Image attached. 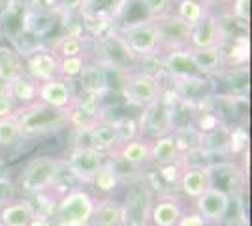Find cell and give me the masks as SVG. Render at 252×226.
<instances>
[{"label": "cell", "instance_id": "obj_1", "mask_svg": "<svg viewBox=\"0 0 252 226\" xmlns=\"http://www.w3.org/2000/svg\"><path fill=\"white\" fill-rule=\"evenodd\" d=\"M61 170H63V159L49 155L32 157L19 168L13 179L17 194L31 200L42 194H53Z\"/></svg>", "mask_w": 252, "mask_h": 226}, {"label": "cell", "instance_id": "obj_2", "mask_svg": "<svg viewBox=\"0 0 252 226\" xmlns=\"http://www.w3.org/2000/svg\"><path fill=\"white\" fill-rule=\"evenodd\" d=\"M94 205V194L85 187H74L57 198L47 219L49 226H89Z\"/></svg>", "mask_w": 252, "mask_h": 226}, {"label": "cell", "instance_id": "obj_3", "mask_svg": "<svg viewBox=\"0 0 252 226\" xmlns=\"http://www.w3.org/2000/svg\"><path fill=\"white\" fill-rule=\"evenodd\" d=\"M15 115L21 125L25 140L45 138V136H53L68 129V111L47 108L42 102H34L31 106L17 108Z\"/></svg>", "mask_w": 252, "mask_h": 226}, {"label": "cell", "instance_id": "obj_4", "mask_svg": "<svg viewBox=\"0 0 252 226\" xmlns=\"http://www.w3.org/2000/svg\"><path fill=\"white\" fill-rule=\"evenodd\" d=\"M117 32L123 36V40L130 47V51L137 57L139 63H145L149 59H158L162 55L157 23L151 17L125 23L117 27Z\"/></svg>", "mask_w": 252, "mask_h": 226}, {"label": "cell", "instance_id": "obj_5", "mask_svg": "<svg viewBox=\"0 0 252 226\" xmlns=\"http://www.w3.org/2000/svg\"><path fill=\"white\" fill-rule=\"evenodd\" d=\"M96 42V61L98 65H102L109 72L113 70L117 74H128L134 68L141 66V63L137 61V57L130 47L126 45V42L123 40V36L117 32V29L113 27L109 32H105L102 38L94 40Z\"/></svg>", "mask_w": 252, "mask_h": 226}, {"label": "cell", "instance_id": "obj_6", "mask_svg": "<svg viewBox=\"0 0 252 226\" xmlns=\"http://www.w3.org/2000/svg\"><path fill=\"white\" fill-rule=\"evenodd\" d=\"M155 196L157 194L143 179V175H136L134 179H130L121 198L125 226H149Z\"/></svg>", "mask_w": 252, "mask_h": 226}, {"label": "cell", "instance_id": "obj_7", "mask_svg": "<svg viewBox=\"0 0 252 226\" xmlns=\"http://www.w3.org/2000/svg\"><path fill=\"white\" fill-rule=\"evenodd\" d=\"M121 91L126 104L145 109L162 97L164 83L160 74L149 72V70H132L123 75Z\"/></svg>", "mask_w": 252, "mask_h": 226}, {"label": "cell", "instance_id": "obj_8", "mask_svg": "<svg viewBox=\"0 0 252 226\" xmlns=\"http://www.w3.org/2000/svg\"><path fill=\"white\" fill-rule=\"evenodd\" d=\"M177 95L171 98V89H164L162 97L158 98L155 104L143 109V113L137 117L139 125V136L147 140H157L162 136L173 134V117H171V108L173 102L177 100Z\"/></svg>", "mask_w": 252, "mask_h": 226}, {"label": "cell", "instance_id": "obj_9", "mask_svg": "<svg viewBox=\"0 0 252 226\" xmlns=\"http://www.w3.org/2000/svg\"><path fill=\"white\" fill-rule=\"evenodd\" d=\"M107 155L98 153L89 147H72V151L63 159L66 172L74 177V181L81 187H89L94 173L104 166Z\"/></svg>", "mask_w": 252, "mask_h": 226}, {"label": "cell", "instance_id": "obj_10", "mask_svg": "<svg viewBox=\"0 0 252 226\" xmlns=\"http://www.w3.org/2000/svg\"><path fill=\"white\" fill-rule=\"evenodd\" d=\"M158 31V40H160V49L164 51H173V49H187L190 45V34L192 27L185 23L173 11H168L160 17H155Z\"/></svg>", "mask_w": 252, "mask_h": 226}, {"label": "cell", "instance_id": "obj_11", "mask_svg": "<svg viewBox=\"0 0 252 226\" xmlns=\"http://www.w3.org/2000/svg\"><path fill=\"white\" fill-rule=\"evenodd\" d=\"M211 187L226 193L231 200L243 198L247 189V173L231 161H219L211 166Z\"/></svg>", "mask_w": 252, "mask_h": 226}, {"label": "cell", "instance_id": "obj_12", "mask_svg": "<svg viewBox=\"0 0 252 226\" xmlns=\"http://www.w3.org/2000/svg\"><path fill=\"white\" fill-rule=\"evenodd\" d=\"M228 38L230 32L226 25L215 11H209L196 27H192L189 47H224Z\"/></svg>", "mask_w": 252, "mask_h": 226}, {"label": "cell", "instance_id": "obj_13", "mask_svg": "<svg viewBox=\"0 0 252 226\" xmlns=\"http://www.w3.org/2000/svg\"><path fill=\"white\" fill-rule=\"evenodd\" d=\"M231 205V198L226 193H222L219 189L211 187L205 193L201 194L200 198L194 200V211L200 213L209 226H220L224 223V219L228 215Z\"/></svg>", "mask_w": 252, "mask_h": 226}, {"label": "cell", "instance_id": "obj_14", "mask_svg": "<svg viewBox=\"0 0 252 226\" xmlns=\"http://www.w3.org/2000/svg\"><path fill=\"white\" fill-rule=\"evenodd\" d=\"M23 65H25V74L29 77H32L36 83H45L59 77L61 59L51 47H42L29 57H25Z\"/></svg>", "mask_w": 252, "mask_h": 226}, {"label": "cell", "instance_id": "obj_15", "mask_svg": "<svg viewBox=\"0 0 252 226\" xmlns=\"http://www.w3.org/2000/svg\"><path fill=\"white\" fill-rule=\"evenodd\" d=\"M111 157L132 172H143L147 166H151V140L141 136L128 140L121 143L111 153Z\"/></svg>", "mask_w": 252, "mask_h": 226}, {"label": "cell", "instance_id": "obj_16", "mask_svg": "<svg viewBox=\"0 0 252 226\" xmlns=\"http://www.w3.org/2000/svg\"><path fill=\"white\" fill-rule=\"evenodd\" d=\"M185 211H187L185 198L173 193L157 194L151 209L149 226H177L179 219L185 215Z\"/></svg>", "mask_w": 252, "mask_h": 226}, {"label": "cell", "instance_id": "obj_17", "mask_svg": "<svg viewBox=\"0 0 252 226\" xmlns=\"http://www.w3.org/2000/svg\"><path fill=\"white\" fill-rule=\"evenodd\" d=\"M74 83H68L61 77H55L51 81L38 85V102H42L47 108L70 111V108L74 106Z\"/></svg>", "mask_w": 252, "mask_h": 226}, {"label": "cell", "instance_id": "obj_18", "mask_svg": "<svg viewBox=\"0 0 252 226\" xmlns=\"http://www.w3.org/2000/svg\"><path fill=\"white\" fill-rule=\"evenodd\" d=\"M38 209L31 198L17 196L13 202L0 207V225L4 226H34L38 221Z\"/></svg>", "mask_w": 252, "mask_h": 226}, {"label": "cell", "instance_id": "obj_19", "mask_svg": "<svg viewBox=\"0 0 252 226\" xmlns=\"http://www.w3.org/2000/svg\"><path fill=\"white\" fill-rule=\"evenodd\" d=\"M61 15L57 10H25L21 13V29L40 40H47L57 29Z\"/></svg>", "mask_w": 252, "mask_h": 226}, {"label": "cell", "instance_id": "obj_20", "mask_svg": "<svg viewBox=\"0 0 252 226\" xmlns=\"http://www.w3.org/2000/svg\"><path fill=\"white\" fill-rule=\"evenodd\" d=\"M160 68L162 72L168 74L169 79H183V77H194L200 75L194 61L190 57V49H173V51H164L160 55Z\"/></svg>", "mask_w": 252, "mask_h": 226}, {"label": "cell", "instance_id": "obj_21", "mask_svg": "<svg viewBox=\"0 0 252 226\" xmlns=\"http://www.w3.org/2000/svg\"><path fill=\"white\" fill-rule=\"evenodd\" d=\"M75 85L79 87L77 95H93V97L105 98L109 91V72L96 61H89Z\"/></svg>", "mask_w": 252, "mask_h": 226}, {"label": "cell", "instance_id": "obj_22", "mask_svg": "<svg viewBox=\"0 0 252 226\" xmlns=\"http://www.w3.org/2000/svg\"><path fill=\"white\" fill-rule=\"evenodd\" d=\"M189 49L200 75L215 77V75H222L226 72L222 47H189Z\"/></svg>", "mask_w": 252, "mask_h": 226}, {"label": "cell", "instance_id": "obj_23", "mask_svg": "<svg viewBox=\"0 0 252 226\" xmlns=\"http://www.w3.org/2000/svg\"><path fill=\"white\" fill-rule=\"evenodd\" d=\"M177 189L185 200L194 202L207 189H211V170L209 168H183Z\"/></svg>", "mask_w": 252, "mask_h": 226}, {"label": "cell", "instance_id": "obj_24", "mask_svg": "<svg viewBox=\"0 0 252 226\" xmlns=\"http://www.w3.org/2000/svg\"><path fill=\"white\" fill-rule=\"evenodd\" d=\"M89 226H125L121 198H96V205Z\"/></svg>", "mask_w": 252, "mask_h": 226}, {"label": "cell", "instance_id": "obj_25", "mask_svg": "<svg viewBox=\"0 0 252 226\" xmlns=\"http://www.w3.org/2000/svg\"><path fill=\"white\" fill-rule=\"evenodd\" d=\"M123 183H125L123 175L119 173L115 164L109 161V157H107V161L94 173V177H93V181H91L89 187H93L96 198H111V196H115V193L119 191V187Z\"/></svg>", "mask_w": 252, "mask_h": 226}, {"label": "cell", "instance_id": "obj_26", "mask_svg": "<svg viewBox=\"0 0 252 226\" xmlns=\"http://www.w3.org/2000/svg\"><path fill=\"white\" fill-rule=\"evenodd\" d=\"M179 161H181V151L175 134L151 140V166H168Z\"/></svg>", "mask_w": 252, "mask_h": 226}, {"label": "cell", "instance_id": "obj_27", "mask_svg": "<svg viewBox=\"0 0 252 226\" xmlns=\"http://www.w3.org/2000/svg\"><path fill=\"white\" fill-rule=\"evenodd\" d=\"M222 53H224L226 70L247 66L249 57H251V42H249V36H247V34L230 36L228 42L224 43V47H222Z\"/></svg>", "mask_w": 252, "mask_h": 226}, {"label": "cell", "instance_id": "obj_28", "mask_svg": "<svg viewBox=\"0 0 252 226\" xmlns=\"http://www.w3.org/2000/svg\"><path fill=\"white\" fill-rule=\"evenodd\" d=\"M87 36L83 32H66L61 36L51 49L59 55V59H68V57H81L87 55Z\"/></svg>", "mask_w": 252, "mask_h": 226}, {"label": "cell", "instance_id": "obj_29", "mask_svg": "<svg viewBox=\"0 0 252 226\" xmlns=\"http://www.w3.org/2000/svg\"><path fill=\"white\" fill-rule=\"evenodd\" d=\"M38 85L32 77H29L27 74L19 75L11 81V89L10 95L11 98L15 100L17 108H23V106H31L34 102H38Z\"/></svg>", "mask_w": 252, "mask_h": 226}, {"label": "cell", "instance_id": "obj_30", "mask_svg": "<svg viewBox=\"0 0 252 226\" xmlns=\"http://www.w3.org/2000/svg\"><path fill=\"white\" fill-rule=\"evenodd\" d=\"M171 11L179 15L185 23H189L190 27H196L209 13L211 8L203 0H175Z\"/></svg>", "mask_w": 252, "mask_h": 226}, {"label": "cell", "instance_id": "obj_31", "mask_svg": "<svg viewBox=\"0 0 252 226\" xmlns=\"http://www.w3.org/2000/svg\"><path fill=\"white\" fill-rule=\"evenodd\" d=\"M25 74L23 59L10 47V43H0V77L13 81L15 77Z\"/></svg>", "mask_w": 252, "mask_h": 226}, {"label": "cell", "instance_id": "obj_32", "mask_svg": "<svg viewBox=\"0 0 252 226\" xmlns=\"http://www.w3.org/2000/svg\"><path fill=\"white\" fill-rule=\"evenodd\" d=\"M203 149L215 157H228L230 149V127L222 125L209 134H203Z\"/></svg>", "mask_w": 252, "mask_h": 226}, {"label": "cell", "instance_id": "obj_33", "mask_svg": "<svg viewBox=\"0 0 252 226\" xmlns=\"http://www.w3.org/2000/svg\"><path fill=\"white\" fill-rule=\"evenodd\" d=\"M25 140L21 132V125L17 121V115H10L6 119H0V151L10 149L19 145Z\"/></svg>", "mask_w": 252, "mask_h": 226}, {"label": "cell", "instance_id": "obj_34", "mask_svg": "<svg viewBox=\"0 0 252 226\" xmlns=\"http://www.w3.org/2000/svg\"><path fill=\"white\" fill-rule=\"evenodd\" d=\"M89 63V57L81 55V57H68V59H61L59 65V77L68 81V83H77V79L83 74L85 66Z\"/></svg>", "mask_w": 252, "mask_h": 226}, {"label": "cell", "instance_id": "obj_35", "mask_svg": "<svg viewBox=\"0 0 252 226\" xmlns=\"http://www.w3.org/2000/svg\"><path fill=\"white\" fill-rule=\"evenodd\" d=\"M173 134H175V140H177L181 157L187 155V153H192V151L203 149V134L198 129L189 127V129L177 130Z\"/></svg>", "mask_w": 252, "mask_h": 226}, {"label": "cell", "instance_id": "obj_36", "mask_svg": "<svg viewBox=\"0 0 252 226\" xmlns=\"http://www.w3.org/2000/svg\"><path fill=\"white\" fill-rule=\"evenodd\" d=\"M247 151H249V132L245 129V125H231L228 157L237 159L241 155H247Z\"/></svg>", "mask_w": 252, "mask_h": 226}, {"label": "cell", "instance_id": "obj_37", "mask_svg": "<svg viewBox=\"0 0 252 226\" xmlns=\"http://www.w3.org/2000/svg\"><path fill=\"white\" fill-rule=\"evenodd\" d=\"M117 123V130H119V138H121V143H125L128 140H134L139 136V125H137V119L132 117H121L115 119Z\"/></svg>", "mask_w": 252, "mask_h": 226}, {"label": "cell", "instance_id": "obj_38", "mask_svg": "<svg viewBox=\"0 0 252 226\" xmlns=\"http://www.w3.org/2000/svg\"><path fill=\"white\" fill-rule=\"evenodd\" d=\"M139 2L145 8V13H147L145 17H151V19L173 10V0H139Z\"/></svg>", "mask_w": 252, "mask_h": 226}, {"label": "cell", "instance_id": "obj_39", "mask_svg": "<svg viewBox=\"0 0 252 226\" xmlns=\"http://www.w3.org/2000/svg\"><path fill=\"white\" fill-rule=\"evenodd\" d=\"M230 15L241 25L251 23V0H230Z\"/></svg>", "mask_w": 252, "mask_h": 226}, {"label": "cell", "instance_id": "obj_40", "mask_svg": "<svg viewBox=\"0 0 252 226\" xmlns=\"http://www.w3.org/2000/svg\"><path fill=\"white\" fill-rule=\"evenodd\" d=\"M17 196H19V194H17L15 183H13V177L8 173L6 177L0 179V207L6 204H10V202H13Z\"/></svg>", "mask_w": 252, "mask_h": 226}, {"label": "cell", "instance_id": "obj_41", "mask_svg": "<svg viewBox=\"0 0 252 226\" xmlns=\"http://www.w3.org/2000/svg\"><path fill=\"white\" fill-rule=\"evenodd\" d=\"M177 226H209V223L200 213H196L194 209H187L185 215L179 219Z\"/></svg>", "mask_w": 252, "mask_h": 226}, {"label": "cell", "instance_id": "obj_42", "mask_svg": "<svg viewBox=\"0 0 252 226\" xmlns=\"http://www.w3.org/2000/svg\"><path fill=\"white\" fill-rule=\"evenodd\" d=\"M15 111H17V104H15V100L10 97H2L0 98V119H6L10 117V115H15Z\"/></svg>", "mask_w": 252, "mask_h": 226}, {"label": "cell", "instance_id": "obj_43", "mask_svg": "<svg viewBox=\"0 0 252 226\" xmlns=\"http://www.w3.org/2000/svg\"><path fill=\"white\" fill-rule=\"evenodd\" d=\"M19 10V0H0V23Z\"/></svg>", "mask_w": 252, "mask_h": 226}, {"label": "cell", "instance_id": "obj_44", "mask_svg": "<svg viewBox=\"0 0 252 226\" xmlns=\"http://www.w3.org/2000/svg\"><path fill=\"white\" fill-rule=\"evenodd\" d=\"M10 89H11V81H6L4 77H0V98L10 97Z\"/></svg>", "mask_w": 252, "mask_h": 226}, {"label": "cell", "instance_id": "obj_45", "mask_svg": "<svg viewBox=\"0 0 252 226\" xmlns=\"http://www.w3.org/2000/svg\"><path fill=\"white\" fill-rule=\"evenodd\" d=\"M207 6H211V4H224V2H230V0H203Z\"/></svg>", "mask_w": 252, "mask_h": 226}, {"label": "cell", "instance_id": "obj_46", "mask_svg": "<svg viewBox=\"0 0 252 226\" xmlns=\"http://www.w3.org/2000/svg\"><path fill=\"white\" fill-rule=\"evenodd\" d=\"M0 161H4V159H2V151H0Z\"/></svg>", "mask_w": 252, "mask_h": 226}, {"label": "cell", "instance_id": "obj_47", "mask_svg": "<svg viewBox=\"0 0 252 226\" xmlns=\"http://www.w3.org/2000/svg\"><path fill=\"white\" fill-rule=\"evenodd\" d=\"M130 2H134V0H130Z\"/></svg>", "mask_w": 252, "mask_h": 226}, {"label": "cell", "instance_id": "obj_48", "mask_svg": "<svg viewBox=\"0 0 252 226\" xmlns=\"http://www.w3.org/2000/svg\"><path fill=\"white\" fill-rule=\"evenodd\" d=\"M0 226H4V225H0Z\"/></svg>", "mask_w": 252, "mask_h": 226}]
</instances>
